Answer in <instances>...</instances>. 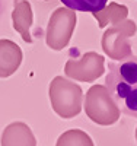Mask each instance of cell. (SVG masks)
<instances>
[{
  "mask_svg": "<svg viewBox=\"0 0 137 146\" xmlns=\"http://www.w3.org/2000/svg\"><path fill=\"white\" fill-rule=\"evenodd\" d=\"M107 89L121 113L137 118V57L109 64Z\"/></svg>",
  "mask_w": 137,
  "mask_h": 146,
  "instance_id": "cell-1",
  "label": "cell"
},
{
  "mask_svg": "<svg viewBox=\"0 0 137 146\" xmlns=\"http://www.w3.org/2000/svg\"><path fill=\"white\" fill-rule=\"evenodd\" d=\"M86 113L98 124H113L118 120L120 111L115 102L113 101L107 88L96 86L91 88L86 95Z\"/></svg>",
  "mask_w": 137,
  "mask_h": 146,
  "instance_id": "cell-2",
  "label": "cell"
},
{
  "mask_svg": "<svg viewBox=\"0 0 137 146\" xmlns=\"http://www.w3.org/2000/svg\"><path fill=\"white\" fill-rule=\"evenodd\" d=\"M74 13L66 10L58 9L57 13L53 15L51 22L48 28V45L54 50H61L70 40V34L74 28Z\"/></svg>",
  "mask_w": 137,
  "mask_h": 146,
  "instance_id": "cell-3",
  "label": "cell"
},
{
  "mask_svg": "<svg viewBox=\"0 0 137 146\" xmlns=\"http://www.w3.org/2000/svg\"><path fill=\"white\" fill-rule=\"evenodd\" d=\"M67 73L73 78H77L82 80H95L104 73V57L96 53L85 54L82 62H70L67 64Z\"/></svg>",
  "mask_w": 137,
  "mask_h": 146,
  "instance_id": "cell-4",
  "label": "cell"
},
{
  "mask_svg": "<svg viewBox=\"0 0 137 146\" xmlns=\"http://www.w3.org/2000/svg\"><path fill=\"white\" fill-rule=\"evenodd\" d=\"M15 29L22 34V38L26 42H32V38L28 32V28L32 22V13L29 5L22 0H15V13H13Z\"/></svg>",
  "mask_w": 137,
  "mask_h": 146,
  "instance_id": "cell-5",
  "label": "cell"
},
{
  "mask_svg": "<svg viewBox=\"0 0 137 146\" xmlns=\"http://www.w3.org/2000/svg\"><path fill=\"white\" fill-rule=\"evenodd\" d=\"M67 7L77 10V12H91V13H98L105 9L108 0H60Z\"/></svg>",
  "mask_w": 137,
  "mask_h": 146,
  "instance_id": "cell-6",
  "label": "cell"
},
{
  "mask_svg": "<svg viewBox=\"0 0 137 146\" xmlns=\"http://www.w3.org/2000/svg\"><path fill=\"white\" fill-rule=\"evenodd\" d=\"M136 139H137V130H136Z\"/></svg>",
  "mask_w": 137,
  "mask_h": 146,
  "instance_id": "cell-7",
  "label": "cell"
}]
</instances>
